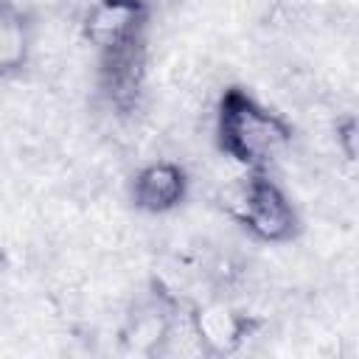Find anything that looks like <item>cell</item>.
Listing matches in <instances>:
<instances>
[{
  "label": "cell",
  "mask_w": 359,
  "mask_h": 359,
  "mask_svg": "<svg viewBox=\"0 0 359 359\" xmlns=\"http://www.w3.org/2000/svg\"><path fill=\"white\" fill-rule=\"evenodd\" d=\"M219 149L250 171L269 168L292 146V126L244 90H224L216 107Z\"/></svg>",
  "instance_id": "obj_1"
},
{
  "label": "cell",
  "mask_w": 359,
  "mask_h": 359,
  "mask_svg": "<svg viewBox=\"0 0 359 359\" xmlns=\"http://www.w3.org/2000/svg\"><path fill=\"white\" fill-rule=\"evenodd\" d=\"M219 202L230 219L247 227V233L266 244L289 241L297 233V210L275 180L264 171L233 177L222 185Z\"/></svg>",
  "instance_id": "obj_2"
},
{
  "label": "cell",
  "mask_w": 359,
  "mask_h": 359,
  "mask_svg": "<svg viewBox=\"0 0 359 359\" xmlns=\"http://www.w3.org/2000/svg\"><path fill=\"white\" fill-rule=\"evenodd\" d=\"M146 20V0H93L81 17V34L98 53H109L143 39Z\"/></svg>",
  "instance_id": "obj_3"
},
{
  "label": "cell",
  "mask_w": 359,
  "mask_h": 359,
  "mask_svg": "<svg viewBox=\"0 0 359 359\" xmlns=\"http://www.w3.org/2000/svg\"><path fill=\"white\" fill-rule=\"evenodd\" d=\"M191 320H194L196 337L202 342V351L210 356L236 353L247 342V337H252L258 328V320L252 314H247L238 306L219 300V297L196 303L191 309Z\"/></svg>",
  "instance_id": "obj_4"
},
{
  "label": "cell",
  "mask_w": 359,
  "mask_h": 359,
  "mask_svg": "<svg viewBox=\"0 0 359 359\" xmlns=\"http://www.w3.org/2000/svg\"><path fill=\"white\" fill-rule=\"evenodd\" d=\"M191 180L185 168L174 160H151L143 168H137L132 180V202L137 210L163 216L177 210L188 196Z\"/></svg>",
  "instance_id": "obj_5"
},
{
  "label": "cell",
  "mask_w": 359,
  "mask_h": 359,
  "mask_svg": "<svg viewBox=\"0 0 359 359\" xmlns=\"http://www.w3.org/2000/svg\"><path fill=\"white\" fill-rule=\"evenodd\" d=\"M28 53H31V31H28V20L25 14L6 3L0 11V67L6 76L20 73L28 65Z\"/></svg>",
  "instance_id": "obj_6"
},
{
  "label": "cell",
  "mask_w": 359,
  "mask_h": 359,
  "mask_svg": "<svg viewBox=\"0 0 359 359\" xmlns=\"http://www.w3.org/2000/svg\"><path fill=\"white\" fill-rule=\"evenodd\" d=\"M337 146L353 165H359V112L337 123Z\"/></svg>",
  "instance_id": "obj_7"
}]
</instances>
